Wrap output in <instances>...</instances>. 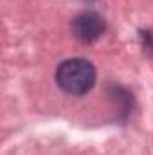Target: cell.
<instances>
[{
  "label": "cell",
  "mask_w": 153,
  "mask_h": 155,
  "mask_svg": "<svg viewBox=\"0 0 153 155\" xmlns=\"http://www.w3.org/2000/svg\"><path fill=\"white\" fill-rule=\"evenodd\" d=\"M56 83L67 94L83 96L96 83V69L88 60L83 58L65 60L56 69Z\"/></svg>",
  "instance_id": "1"
},
{
  "label": "cell",
  "mask_w": 153,
  "mask_h": 155,
  "mask_svg": "<svg viewBox=\"0 0 153 155\" xmlns=\"http://www.w3.org/2000/svg\"><path fill=\"white\" fill-rule=\"evenodd\" d=\"M105 29V18L96 11H83L72 20V35L83 43H92L99 40Z\"/></svg>",
  "instance_id": "2"
},
{
  "label": "cell",
  "mask_w": 153,
  "mask_h": 155,
  "mask_svg": "<svg viewBox=\"0 0 153 155\" xmlns=\"http://www.w3.org/2000/svg\"><path fill=\"white\" fill-rule=\"evenodd\" d=\"M141 36H142V43H144V47H146L150 52H153V33H150V31H144Z\"/></svg>",
  "instance_id": "3"
}]
</instances>
